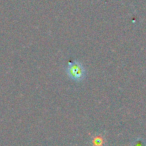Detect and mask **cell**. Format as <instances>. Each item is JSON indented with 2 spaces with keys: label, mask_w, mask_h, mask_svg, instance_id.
Instances as JSON below:
<instances>
[{
  "label": "cell",
  "mask_w": 146,
  "mask_h": 146,
  "mask_svg": "<svg viewBox=\"0 0 146 146\" xmlns=\"http://www.w3.org/2000/svg\"><path fill=\"white\" fill-rule=\"evenodd\" d=\"M65 73L69 79L74 82H81L86 77V69L82 62L78 60L70 61L65 67Z\"/></svg>",
  "instance_id": "cell-1"
},
{
  "label": "cell",
  "mask_w": 146,
  "mask_h": 146,
  "mask_svg": "<svg viewBox=\"0 0 146 146\" xmlns=\"http://www.w3.org/2000/svg\"><path fill=\"white\" fill-rule=\"evenodd\" d=\"M104 142H105V138L99 133L95 134L90 138V145L91 146H104Z\"/></svg>",
  "instance_id": "cell-2"
}]
</instances>
